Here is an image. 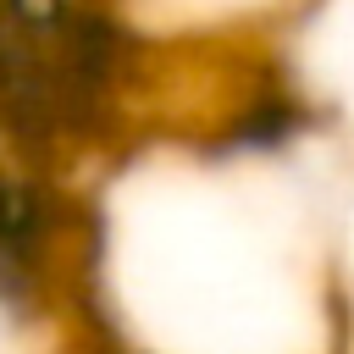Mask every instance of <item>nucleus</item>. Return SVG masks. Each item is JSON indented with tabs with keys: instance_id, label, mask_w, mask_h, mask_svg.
<instances>
[{
	"instance_id": "obj_1",
	"label": "nucleus",
	"mask_w": 354,
	"mask_h": 354,
	"mask_svg": "<svg viewBox=\"0 0 354 354\" xmlns=\"http://www.w3.org/2000/svg\"><path fill=\"white\" fill-rule=\"evenodd\" d=\"M116 72L122 39L94 0H0V127L17 144L88 133Z\"/></svg>"
}]
</instances>
